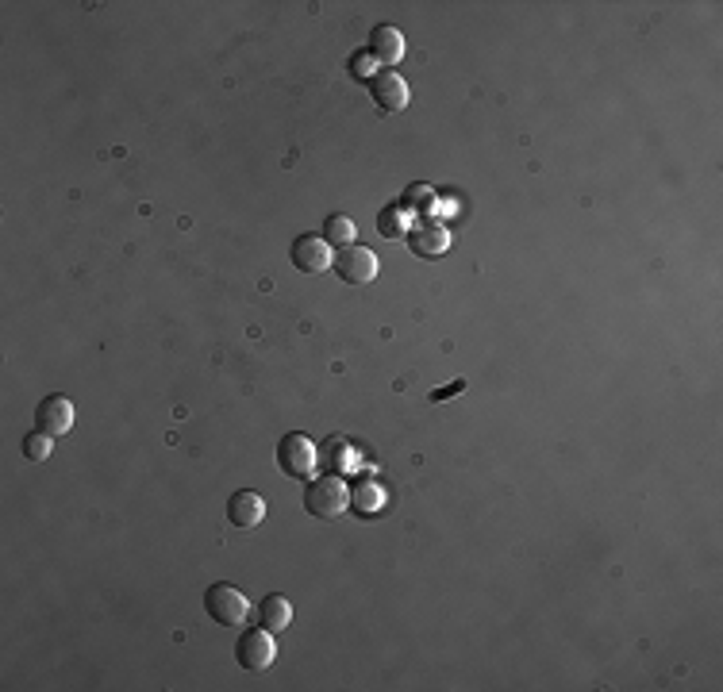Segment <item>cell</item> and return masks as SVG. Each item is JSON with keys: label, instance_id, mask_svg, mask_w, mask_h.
<instances>
[{"label": "cell", "instance_id": "1", "mask_svg": "<svg viewBox=\"0 0 723 692\" xmlns=\"http://www.w3.org/2000/svg\"><path fill=\"white\" fill-rule=\"evenodd\" d=\"M304 508H308V516L316 519H335L343 516L350 508V493L347 485L339 481V477H316V481H308V489H304Z\"/></svg>", "mask_w": 723, "mask_h": 692}, {"label": "cell", "instance_id": "2", "mask_svg": "<svg viewBox=\"0 0 723 692\" xmlns=\"http://www.w3.org/2000/svg\"><path fill=\"white\" fill-rule=\"evenodd\" d=\"M204 612L212 623H220V627H239L250 612V600L243 589H235V585H208V593H204Z\"/></svg>", "mask_w": 723, "mask_h": 692}, {"label": "cell", "instance_id": "3", "mask_svg": "<svg viewBox=\"0 0 723 692\" xmlns=\"http://www.w3.org/2000/svg\"><path fill=\"white\" fill-rule=\"evenodd\" d=\"M277 470L293 481H304L316 470V446L308 443V435L300 431H289L281 443H277Z\"/></svg>", "mask_w": 723, "mask_h": 692}, {"label": "cell", "instance_id": "4", "mask_svg": "<svg viewBox=\"0 0 723 692\" xmlns=\"http://www.w3.org/2000/svg\"><path fill=\"white\" fill-rule=\"evenodd\" d=\"M335 273H339V281L343 285H374L377 277V254L370 247H358V243H350L335 254Z\"/></svg>", "mask_w": 723, "mask_h": 692}, {"label": "cell", "instance_id": "5", "mask_svg": "<svg viewBox=\"0 0 723 692\" xmlns=\"http://www.w3.org/2000/svg\"><path fill=\"white\" fill-rule=\"evenodd\" d=\"M235 658H239V666L250 669V673H262V669H270V666H274V658H277L274 631L258 627V631L239 635V643H235Z\"/></svg>", "mask_w": 723, "mask_h": 692}, {"label": "cell", "instance_id": "6", "mask_svg": "<svg viewBox=\"0 0 723 692\" xmlns=\"http://www.w3.org/2000/svg\"><path fill=\"white\" fill-rule=\"evenodd\" d=\"M74 400L62 393L54 396H43V404L35 408V423H39V431L50 435V439H62V435H70V427H74Z\"/></svg>", "mask_w": 723, "mask_h": 692}, {"label": "cell", "instance_id": "7", "mask_svg": "<svg viewBox=\"0 0 723 692\" xmlns=\"http://www.w3.org/2000/svg\"><path fill=\"white\" fill-rule=\"evenodd\" d=\"M370 97L377 100L381 112H400L408 108V81L397 70H377L370 74Z\"/></svg>", "mask_w": 723, "mask_h": 692}, {"label": "cell", "instance_id": "8", "mask_svg": "<svg viewBox=\"0 0 723 692\" xmlns=\"http://www.w3.org/2000/svg\"><path fill=\"white\" fill-rule=\"evenodd\" d=\"M289 254H293V266L300 273H324L335 262L331 258V243H327L324 235H300Z\"/></svg>", "mask_w": 723, "mask_h": 692}, {"label": "cell", "instance_id": "9", "mask_svg": "<svg viewBox=\"0 0 723 692\" xmlns=\"http://www.w3.org/2000/svg\"><path fill=\"white\" fill-rule=\"evenodd\" d=\"M408 247H412V254H420V258H443L450 247V231L435 220L416 223V227L408 231Z\"/></svg>", "mask_w": 723, "mask_h": 692}, {"label": "cell", "instance_id": "10", "mask_svg": "<svg viewBox=\"0 0 723 692\" xmlns=\"http://www.w3.org/2000/svg\"><path fill=\"white\" fill-rule=\"evenodd\" d=\"M227 519H231V527H239V531H254L262 519H266V500L258 493H235L227 500Z\"/></svg>", "mask_w": 723, "mask_h": 692}, {"label": "cell", "instance_id": "11", "mask_svg": "<svg viewBox=\"0 0 723 692\" xmlns=\"http://www.w3.org/2000/svg\"><path fill=\"white\" fill-rule=\"evenodd\" d=\"M370 58H377L385 70L389 66H397L400 58H404V35H400L393 24H377L370 31Z\"/></svg>", "mask_w": 723, "mask_h": 692}, {"label": "cell", "instance_id": "12", "mask_svg": "<svg viewBox=\"0 0 723 692\" xmlns=\"http://www.w3.org/2000/svg\"><path fill=\"white\" fill-rule=\"evenodd\" d=\"M293 623V604L285 600V596H266L262 604H258V627H266V631H285Z\"/></svg>", "mask_w": 723, "mask_h": 692}, {"label": "cell", "instance_id": "13", "mask_svg": "<svg viewBox=\"0 0 723 692\" xmlns=\"http://www.w3.org/2000/svg\"><path fill=\"white\" fill-rule=\"evenodd\" d=\"M324 239L331 247H350L354 243V220L343 216V212H331L324 220Z\"/></svg>", "mask_w": 723, "mask_h": 692}, {"label": "cell", "instance_id": "14", "mask_svg": "<svg viewBox=\"0 0 723 692\" xmlns=\"http://www.w3.org/2000/svg\"><path fill=\"white\" fill-rule=\"evenodd\" d=\"M377 235H381V239H400V235H408V231H404V204L381 208V216H377Z\"/></svg>", "mask_w": 723, "mask_h": 692}, {"label": "cell", "instance_id": "15", "mask_svg": "<svg viewBox=\"0 0 723 692\" xmlns=\"http://www.w3.org/2000/svg\"><path fill=\"white\" fill-rule=\"evenodd\" d=\"M20 450H24L27 462H35V466H43L50 458V450H54V439L50 435H43V431H31V435H24V443H20Z\"/></svg>", "mask_w": 723, "mask_h": 692}, {"label": "cell", "instance_id": "16", "mask_svg": "<svg viewBox=\"0 0 723 692\" xmlns=\"http://www.w3.org/2000/svg\"><path fill=\"white\" fill-rule=\"evenodd\" d=\"M350 504H358V508H366V512H377L381 508V489L377 485H366V489H358Z\"/></svg>", "mask_w": 723, "mask_h": 692}, {"label": "cell", "instance_id": "17", "mask_svg": "<svg viewBox=\"0 0 723 692\" xmlns=\"http://www.w3.org/2000/svg\"><path fill=\"white\" fill-rule=\"evenodd\" d=\"M350 74L358 77V81H370V54H354L350 58Z\"/></svg>", "mask_w": 723, "mask_h": 692}, {"label": "cell", "instance_id": "18", "mask_svg": "<svg viewBox=\"0 0 723 692\" xmlns=\"http://www.w3.org/2000/svg\"><path fill=\"white\" fill-rule=\"evenodd\" d=\"M404 204H408V208H412V204H431V189H427V185H412Z\"/></svg>", "mask_w": 723, "mask_h": 692}, {"label": "cell", "instance_id": "19", "mask_svg": "<svg viewBox=\"0 0 723 692\" xmlns=\"http://www.w3.org/2000/svg\"><path fill=\"white\" fill-rule=\"evenodd\" d=\"M466 389V381H454V385H447V389H439V393H431V400H443V396H450V393H462Z\"/></svg>", "mask_w": 723, "mask_h": 692}]
</instances>
